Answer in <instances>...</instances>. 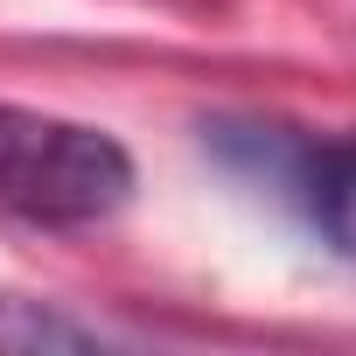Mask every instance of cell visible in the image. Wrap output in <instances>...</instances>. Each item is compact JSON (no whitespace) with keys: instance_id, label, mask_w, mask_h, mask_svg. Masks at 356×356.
Masks as SVG:
<instances>
[{"instance_id":"3","label":"cell","mask_w":356,"mask_h":356,"mask_svg":"<svg viewBox=\"0 0 356 356\" xmlns=\"http://www.w3.org/2000/svg\"><path fill=\"white\" fill-rule=\"evenodd\" d=\"M119 335L98 328V321H77L63 307H42V300H0V349L15 356H35V349H112Z\"/></svg>"},{"instance_id":"2","label":"cell","mask_w":356,"mask_h":356,"mask_svg":"<svg viewBox=\"0 0 356 356\" xmlns=\"http://www.w3.org/2000/svg\"><path fill=\"white\" fill-rule=\"evenodd\" d=\"M307 210L321 224V238L356 266V140H335L321 154H307Z\"/></svg>"},{"instance_id":"1","label":"cell","mask_w":356,"mask_h":356,"mask_svg":"<svg viewBox=\"0 0 356 356\" xmlns=\"http://www.w3.org/2000/svg\"><path fill=\"white\" fill-rule=\"evenodd\" d=\"M133 203V154L84 119L0 105V210L35 231H91Z\"/></svg>"}]
</instances>
